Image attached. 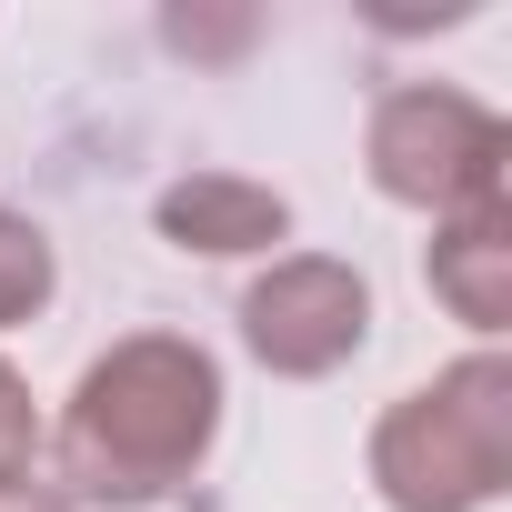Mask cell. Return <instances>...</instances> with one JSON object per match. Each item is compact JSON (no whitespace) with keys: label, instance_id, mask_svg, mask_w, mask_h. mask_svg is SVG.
<instances>
[{"label":"cell","instance_id":"obj_1","mask_svg":"<svg viewBox=\"0 0 512 512\" xmlns=\"http://www.w3.org/2000/svg\"><path fill=\"white\" fill-rule=\"evenodd\" d=\"M221 442V362L191 342V332H131L111 342L71 402H61V432H51V462H61V502H111V512H141V502H171Z\"/></svg>","mask_w":512,"mask_h":512},{"label":"cell","instance_id":"obj_2","mask_svg":"<svg viewBox=\"0 0 512 512\" xmlns=\"http://www.w3.org/2000/svg\"><path fill=\"white\" fill-rule=\"evenodd\" d=\"M372 492L392 512H492L512 492V362L462 352L372 422Z\"/></svg>","mask_w":512,"mask_h":512},{"label":"cell","instance_id":"obj_3","mask_svg":"<svg viewBox=\"0 0 512 512\" xmlns=\"http://www.w3.org/2000/svg\"><path fill=\"white\" fill-rule=\"evenodd\" d=\"M382 201L402 211H432V221H462V211H492L502 201V161H512V131L502 111H482L472 91L452 81H412L372 111V141H362Z\"/></svg>","mask_w":512,"mask_h":512},{"label":"cell","instance_id":"obj_4","mask_svg":"<svg viewBox=\"0 0 512 512\" xmlns=\"http://www.w3.org/2000/svg\"><path fill=\"white\" fill-rule=\"evenodd\" d=\"M241 342L282 382H322L372 342V282L332 251H272V272L241 292Z\"/></svg>","mask_w":512,"mask_h":512},{"label":"cell","instance_id":"obj_5","mask_svg":"<svg viewBox=\"0 0 512 512\" xmlns=\"http://www.w3.org/2000/svg\"><path fill=\"white\" fill-rule=\"evenodd\" d=\"M151 221H161L171 251H201V262H241V251L292 241V201L272 181H251V171H181Z\"/></svg>","mask_w":512,"mask_h":512},{"label":"cell","instance_id":"obj_6","mask_svg":"<svg viewBox=\"0 0 512 512\" xmlns=\"http://www.w3.org/2000/svg\"><path fill=\"white\" fill-rule=\"evenodd\" d=\"M432 292L452 302V322H472L482 342L512 322V211H462V221H432Z\"/></svg>","mask_w":512,"mask_h":512},{"label":"cell","instance_id":"obj_7","mask_svg":"<svg viewBox=\"0 0 512 512\" xmlns=\"http://www.w3.org/2000/svg\"><path fill=\"white\" fill-rule=\"evenodd\" d=\"M51 292H61V251H51V231H41L31 211H0V332L41 322Z\"/></svg>","mask_w":512,"mask_h":512},{"label":"cell","instance_id":"obj_8","mask_svg":"<svg viewBox=\"0 0 512 512\" xmlns=\"http://www.w3.org/2000/svg\"><path fill=\"white\" fill-rule=\"evenodd\" d=\"M31 462H41V412H31V382L0 362V492L31 482Z\"/></svg>","mask_w":512,"mask_h":512},{"label":"cell","instance_id":"obj_9","mask_svg":"<svg viewBox=\"0 0 512 512\" xmlns=\"http://www.w3.org/2000/svg\"><path fill=\"white\" fill-rule=\"evenodd\" d=\"M0 512H71L51 482H11V492H0Z\"/></svg>","mask_w":512,"mask_h":512}]
</instances>
